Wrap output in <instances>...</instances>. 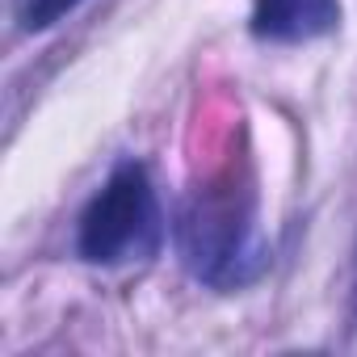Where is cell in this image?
Wrapping results in <instances>:
<instances>
[{"label":"cell","instance_id":"cell-4","mask_svg":"<svg viewBox=\"0 0 357 357\" xmlns=\"http://www.w3.org/2000/svg\"><path fill=\"white\" fill-rule=\"evenodd\" d=\"M80 0H26V13H22V26L26 30H47L55 26L59 17H68Z\"/></svg>","mask_w":357,"mask_h":357},{"label":"cell","instance_id":"cell-1","mask_svg":"<svg viewBox=\"0 0 357 357\" xmlns=\"http://www.w3.org/2000/svg\"><path fill=\"white\" fill-rule=\"evenodd\" d=\"M155 240V194L139 164H122L80 219V257L93 265H118L147 252Z\"/></svg>","mask_w":357,"mask_h":357},{"label":"cell","instance_id":"cell-2","mask_svg":"<svg viewBox=\"0 0 357 357\" xmlns=\"http://www.w3.org/2000/svg\"><path fill=\"white\" fill-rule=\"evenodd\" d=\"M181 248H185V261L206 282H215V286L248 282L261 269V248L252 240L248 215L227 194L206 198V202H198L185 215V223H181Z\"/></svg>","mask_w":357,"mask_h":357},{"label":"cell","instance_id":"cell-3","mask_svg":"<svg viewBox=\"0 0 357 357\" xmlns=\"http://www.w3.org/2000/svg\"><path fill=\"white\" fill-rule=\"evenodd\" d=\"M336 0H261L252 13V34L269 43H307L336 30Z\"/></svg>","mask_w":357,"mask_h":357}]
</instances>
